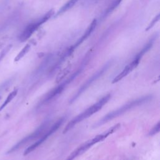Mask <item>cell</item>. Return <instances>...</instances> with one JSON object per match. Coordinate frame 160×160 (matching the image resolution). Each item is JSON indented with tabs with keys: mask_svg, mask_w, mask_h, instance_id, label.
<instances>
[{
	"mask_svg": "<svg viewBox=\"0 0 160 160\" xmlns=\"http://www.w3.org/2000/svg\"><path fill=\"white\" fill-rule=\"evenodd\" d=\"M152 99L151 95H146L144 96H141L140 98H138L134 100H132L130 102H128L126 103L125 104L122 105L120 108H118L116 110H114L111 112H109L108 114L103 116L99 121H98L96 124H94V127H98L99 126H101L105 123H106L108 121L112 120L119 116L124 114V112H127L128 111L137 107L139 105H142L144 103H146L149 101H150Z\"/></svg>",
	"mask_w": 160,
	"mask_h": 160,
	"instance_id": "cell-1",
	"label": "cell"
},
{
	"mask_svg": "<svg viewBox=\"0 0 160 160\" xmlns=\"http://www.w3.org/2000/svg\"><path fill=\"white\" fill-rule=\"evenodd\" d=\"M111 94H108L106 96H103L101 99L97 101L96 103L87 108L85 111H82L81 113L74 117L65 127L64 129L63 130V133L67 132L68 131L71 129L75 125L80 122L81 121H83L84 119L89 118V116H92L99 110H100L102 107L107 103V102L110 99Z\"/></svg>",
	"mask_w": 160,
	"mask_h": 160,
	"instance_id": "cell-2",
	"label": "cell"
},
{
	"mask_svg": "<svg viewBox=\"0 0 160 160\" xmlns=\"http://www.w3.org/2000/svg\"><path fill=\"white\" fill-rule=\"evenodd\" d=\"M88 63V61L86 59H84V61L82 62L81 66L75 71L74 72L66 81L61 82L59 85L56 86V88L52 89L49 92H48L44 98L42 99L41 104H44L47 102H48L49 101H51L58 96H59L67 87V86L70 84L83 70L84 68L86 66V64Z\"/></svg>",
	"mask_w": 160,
	"mask_h": 160,
	"instance_id": "cell-3",
	"label": "cell"
},
{
	"mask_svg": "<svg viewBox=\"0 0 160 160\" xmlns=\"http://www.w3.org/2000/svg\"><path fill=\"white\" fill-rule=\"evenodd\" d=\"M54 14V10L51 9L48 11L43 16H42L39 19L33 21L29 23L27 26L24 29L22 32L19 36V40L21 42H24L28 40L31 35L44 22H46L52 15Z\"/></svg>",
	"mask_w": 160,
	"mask_h": 160,
	"instance_id": "cell-4",
	"label": "cell"
},
{
	"mask_svg": "<svg viewBox=\"0 0 160 160\" xmlns=\"http://www.w3.org/2000/svg\"><path fill=\"white\" fill-rule=\"evenodd\" d=\"M49 122V121H45L44 122H43L32 132H31L28 136L24 137L23 139H22L21 141L17 142L15 145H14L12 148H11V149L8 151V153L9 154V153L14 152L19 150V149L22 148L23 146H24L26 144H27L29 142H31L35 140L36 139L38 138L39 136H41L42 134L44 131L47 128V127L48 126Z\"/></svg>",
	"mask_w": 160,
	"mask_h": 160,
	"instance_id": "cell-5",
	"label": "cell"
},
{
	"mask_svg": "<svg viewBox=\"0 0 160 160\" xmlns=\"http://www.w3.org/2000/svg\"><path fill=\"white\" fill-rule=\"evenodd\" d=\"M111 66V62H108L106 64H104L100 69H99L96 73H94L91 77H90L78 90V91L74 94V95L69 100V103H73L94 81L98 79L108 69L109 66Z\"/></svg>",
	"mask_w": 160,
	"mask_h": 160,
	"instance_id": "cell-6",
	"label": "cell"
},
{
	"mask_svg": "<svg viewBox=\"0 0 160 160\" xmlns=\"http://www.w3.org/2000/svg\"><path fill=\"white\" fill-rule=\"evenodd\" d=\"M64 121V118H61L60 119H59L50 128L49 130H48L43 135H42L39 139L36 141L35 142H34L32 144H31V146H29L28 148H27L24 152V155H28V154H29L30 152H31L32 151H33L34 150H35L39 146H40L44 141H45L48 137H49L50 136H51L54 132H55L58 128L62 124V123Z\"/></svg>",
	"mask_w": 160,
	"mask_h": 160,
	"instance_id": "cell-7",
	"label": "cell"
},
{
	"mask_svg": "<svg viewBox=\"0 0 160 160\" xmlns=\"http://www.w3.org/2000/svg\"><path fill=\"white\" fill-rule=\"evenodd\" d=\"M141 58H142V56L140 54H138L135 56V58L133 59V60L130 63H129L122 69V71L114 78V79L112 81V83H116V82H118L119 81L121 80L122 78H124L125 76H126L129 72H131L134 69H135L139 64V62Z\"/></svg>",
	"mask_w": 160,
	"mask_h": 160,
	"instance_id": "cell-8",
	"label": "cell"
},
{
	"mask_svg": "<svg viewBox=\"0 0 160 160\" xmlns=\"http://www.w3.org/2000/svg\"><path fill=\"white\" fill-rule=\"evenodd\" d=\"M97 25V20L96 19H93L92 21L91 22V23L89 24V26L88 27V28L86 29V31L84 32V34L82 35V36L76 41V42L72 46H71L69 49H67L66 51V53L68 54V55H71L72 54V52L74 51V49L78 46H79L84 41H85L91 34V33L93 32V31L94 30V29L96 28Z\"/></svg>",
	"mask_w": 160,
	"mask_h": 160,
	"instance_id": "cell-9",
	"label": "cell"
},
{
	"mask_svg": "<svg viewBox=\"0 0 160 160\" xmlns=\"http://www.w3.org/2000/svg\"><path fill=\"white\" fill-rule=\"evenodd\" d=\"M95 142L92 139L89 140L88 141L83 143L79 147H78L75 150H74L68 157L65 160H73L78 156L82 154L84 152H85L87 150H88L91 146H92L94 144H95Z\"/></svg>",
	"mask_w": 160,
	"mask_h": 160,
	"instance_id": "cell-10",
	"label": "cell"
},
{
	"mask_svg": "<svg viewBox=\"0 0 160 160\" xmlns=\"http://www.w3.org/2000/svg\"><path fill=\"white\" fill-rule=\"evenodd\" d=\"M79 0H69L65 4H64L58 11V12L56 13V16H59L64 12H65L66 11H67L68 10H69V9H71L72 7H73L74 6V4L78 1Z\"/></svg>",
	"mask_w": 160,
	"mask_h": 160,
	"instance_id": "cell-11",
	"label": "cell"
},
{
	"mask_svg": "<svg viewBox=\"0 0 160 160\" xmlns=\"http://www.w3.org/2000/svg\"><path fill=\"white\" fill-rule=\"evenodd\" d=\"M17 94H18V89H15L14 90H13L12 92H11L9 94V95L6 98L5 101L0 106V111H2L15 98V96L17 95Z\"/></svg>",
	"mask_w": 160,
	"mask_h": 160,
	"instance_id": "cell-12",
	"label": "cell"
},
{
	"mask_svg": "<svg viewBox=\"0 0 160 160\" xmlns=\"http://www.w3.org/2000/svg\"><path fill=\"white\" fill-rule=\"evenodd\" d=\"M122 1V0H114L112 3L110 4V6L106 9V11H104L102 17L105 18L107 16H108L110 13H111L121 3V2Z\"/></svg>",
	"mask_w": 160,
	"mask_h": 160,
	"instance_id": "cell-13",
	"label": "cell"
},
{
	"mask_svg": "<svg viewBox=\"0 0 160 160\" xmlns=\"http://www.w3.org/2000/svg\"><path fill=\"white\" fill-rule=\"evenodd\" d=\"M31 49V44H27L25 45L23 48L21 50V51L17 54V56L14 58V62H18L19 60H21L30 50Z\"/></svg>",
	"mask_w": 160,
	"mask_h": 160,
	"instance_id": "cell-14",
	"label": "cell"
},
{
	"mask_svg": "<svg viewBox=\"0 0 160 160\" xmlns=\"http://www.w3.org/2000/svg\"><path fill=\"white\" fill-rule=\"evenodd\" d=\"M159 130H160V121H158L157 122V124H156L149 131L148 134L149 136H153V135H155L156 134H158L159 132Z\"/></svg>",
	"mask_w": 160,
	"mask_h": 160,
	"instance_id": "cell-15",
	"label": "cell"
},
{
	"mask_svg": "<svg viewBox=\"0 0 160 160\" xmlns=\"http://www.w3.org/2000/svg\"><path fill=\"white\" fill-rule=\"evenodd\" d=\"M159 17H160L159 14H157V16H156L153 18V19L151 21V22L149 24V25H148V26L146 28V31H148V30H149L150 29H151V28L155 25V24L159 21Z\"/></svg>",
	"mask_w": 160,
	"mask_h": 160,
	"instance_id": "cell-16",
	"label": "cell"
},
{
	"mask_svg": "<svg viewBox=\"0 0 160 160\" xmlns=\"http://www.w3.org/2000/svg\"><path fill=\"white\" fill-rule=\"evenodd\" d=\"M11 48V45L8 46L2 51V52L0 53V61L4 58V57L6 56V54L8 52V51L10 50Z\"/></svg>",
	"mask_w": 160,
	"mask_h": 160,
	"instance_id": "cell-17",
	"label": "cell"
}]
</instances>
